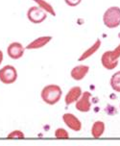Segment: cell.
Instances as JSON below:
<instances>
[{"label": "cell", "instance_id": "1", "mask_svg": "<svg viewBox=\"0 0 120 146\" xmlns=\"http://www.w3.org/2000/svg\"><path fill=\"white\" fill-rule=\"evenodd\" d=\"M62 95V90L58 85H48L41 90L40 96L44 103L53 106L60 101Z\"/></svg>", "mask_w": 120, "mask_h": 146}, {"label": "cell", "instance_id": "2", "mask_svg": "<svg viewBox=\"0 0 120 146\" xmlns=\"http://www.w3.org/2000/svg\"><path fill=\"white\" fill-rule=\"evenodd\" d=\"M103 22L109 29L118 27L120 25V8L117 6L108 8L103 15Z\"/></svg>", "mask_w": 120, "mask_h": 146}, {"label": "cell", "instance_id": "3", "mask_svg": "<svg viewBox=\"0 0 120 146\" xmlns=\"http://www.w3.org/2000/svg\"><path fill=\"white\" fill-rule=\"evenodd\" d=\"M17 79V71L15 66H5L0 69V81L3 84L10 85L15 83Z\"/></svg>", "mask_w": 120, "mask_h": 146}, {"label": "cell", "instance_id": "4", "mask_svg": "<svg viewBox=\"0 0 120 146\" xmlns=\"http://www.w3.org/2000/svg\"><path fill=\"white\" fill-rule=\"evenodd\" d=\"M27 17L31 22L35 23V24H38V23L43 22L47 17V14L41 10L40 7L33 6L29 8L27 11Z\"/></svg>", "mask_w": 120, "mask_h": 146}, {"label": "cell", "instance_id": "5", "mask_svg": "<svg viewBox=\"0 0 120 146\" xmlns=\"http://www.w3.org/2000/svg\"><path fill=\"white\" fill-rule=\"evenodd\" d=\"M90 98H91V93L90 91L83 92L81 97L79 98V100L76 102V105H75L76 110H78L81 113H88V111H90L91 109Z\"/></svg>", "mask_w": 120, "mask_h": 146}, {"label": "cell", "instance_id": "6", "mask_svg": "<svg viewBox=\"0 0 120 146\" xmlns=\"http://www.w3.org/2000/svg\"><path fill=\"white\" fill-rule=\"evenodd\" d=\"M62 120L66 123V125L68 128L75 132H79L82 130V122L79 120L77 116H75L74 114L66 113L62 115Z\"/></svg>", "mask_w": 120, "mask_h": 146}, {"label": "cell", "instance_id": "7", "mask_svg": "<svg viewBox=\"0 0 120 146\" xmlns=\"http://www.w3.org/2000/svg\"><path fill=\"white\" fill-rule=\"evenodd\" d=\"M25 47L20 42H12L8 46L7 53L11 59L18 60L24 55Z\"/></svg>", "mask_w": 120, "mask_h": 146}, {"label": "cell", "instance_id": "8", "mask_svg": "<svg viewBox=\"0 0 120 146\" xmlns=\"http://www.w3.org/2000/svg\"><path fill=\"white\" fill-rule=\"evenodd\" d=\"M82 93V88L80 87H78V86L72 87L68 92L66 93V97H64V102H66V105H71L73 103H76L81 97Z\"/></svg>", "mask_w": 120, "mask_h": 146}, {"label": "cell", "instance_id": "9", "mask_svg": "<svg viewBox=\"0 0 120 146\" xmlns=\"http://www.w3.org/2000/svg\"><path fill=\"white\" fill-rule=\"evenodd\" d=\"M88 71H90V66H85V64H80V66L73 67L71 72H70V76L75 81H81L87 76Z\"/></svg>", "mask_w": 120, "mask_h": 146}, {"label": "cell", "instance_id": "10", "mask_svg": "<svg viewBox=\"0 0 120 146\" xmlns=\"http://www.w3.org/2000/svg\"><path fill=\"white\" fill-rule=\"evenodd\" d=\"M52 40L51 36H40V38L34 40L32 42H30L27 46L25 47V49L28 50H33V49H40L43 46H45L46 44L49 43V41Z\"/></svg>", "mask_w": 120, "mask_h": 146}, {"label": "cell", "instance_id": "11", "mask_svg": "<svg viewBox=\"0 0 120 146\" xmlns=\"http://www.w3.org/2000/svg\"><path fill=\"white\" fill-rule=\"evenodd\" d=\"M101 64L104 66V68L108 69V70H113L118 66V62L114 61L111 58V54H109V50L106 51L105 53H103L102 57H101Z\"/></svg>", "mask_w": 120, "mask_h": 146}, {"label": "cell", "instance_id": "12", "mask_svg": "<svg viewBox=\"0 0 120 146\" xmlns=\"http://www.w3.org/2000/svg\"><path fill=\"white\" fill-rule=\"evenodd\" d=\"M100 46H101V40L98 38V40H96L95 42L93 43L90 48H88L87 50L84 52V53L81 55L80 58L78 59V61H79V62H83V61H85V60L88 59L90 57H91L93 54L96 53V52L99 50Z\"/></svg>", "mask_w": 120, "mask_h": 146}, {"label": "cell", "instance_id": "13", "mask_svg": "<svg viewBox=\"0 0 120 146\" xmlns=\"http://www.w3.org/2000/svg\"><path fill=\"white\" fill-rule=\"evenodd\" d=\"M105 129L106 125L103 121H95L91 127V135L94 139H99L103 135Z\"/></svg>", "mask_w": 120, "mask_h": 146}, {"label": "cell", "instance_id": "14", "mask_svg": "<svg viewBox=\"0 0 120 146\" xmlns=\"http://www.w3.org/2000/svg\"><path fill=\"white\" fill-rule=\"evenodd\" d=\"M33 1H35L36 5H38V7H40L41 10H43L46 14L48 13L53 17H56V12H55L53 6L50 3H48L47 1H45V0H33Z\"/></svg>", "mask_w": 120, "mask_h": 146}, {"label": "cell", "instance_id": "15", "mask_svg": "<svg viewBox=\"0 0 120 146\" xmlns=\"http://www.w3.org/2000/svg\"><path fill=\"white\" fill-rule=\"evenodd\" d=\"M109 84L114 91L120 93V70L113 74V76L111 77Z\"/></svg>", "mask_w": 120, "mask_h": 146}, {"label": "cell", "instance_id": "16", "mask_svg": "<svg viewBox=\"0 0 120 146\" xmlns=\"http://www.w3.org/2000/svg\"><path fill=\"white\" fill-rule=\"evenodd\" d=\"M55 137L59 139H69V134L64 128H58L55 131Z\"/></svg>", "mask_w": 120, "mask_h": 146}, {"label": "cell", "instance_id": "17", "mask_svg": "<svg viewBox=\"0 0 120 146\" xmlns=\"http://www.w3.org/2000/svg\"><path fill=\"white\" fill-rule=\"evenodd\" d=\"M109 54H111V58H113L114 61L119 62V58H120V43L113 49V50H109Z\"/></svg>", "mask_w": 120, "mask_h": 146}, {"label": "cell", "instance_id": "18", "mask_svg": "<svg viewBox=\"0 0 120 146\" xmlns=\"http://www.w3.org/2000/svg\"><path fill=\"white\" fill-rule=\"evenodd\" d=\"M25 135L24 134L21 132V131H19V130H17V131H13L12 133H10L9 135H7V137L8 139H23Z\"/></svg>", "mask_w": 120, "mask_h": 146}, {"label": "cell", "instance_id": "19", "mask_svg": "<svg viewBox=\"0 0 120 146\" xmlns=\"http://www.w3.org/2000/svg\"><path fill=\"white\" fill-rule=\"evenodd\" d=\"M66 1V5H68L70 7H75V6H78L81 2H82V0H64Z\"/></svg>", "mask_w": 120, "mask_h": 146}, {"label": "cell", "instance_id": "20", "mask_svg": "<svg viewBox=\"0 0 120 146\" xmlns=\"http://www.w3.org/2000/svg\"><path fill=\"white\" fill-rule=\"evenodd\" d=\"M2 61H3V52L0 50V64H1Z\"/></svg>", "mask_w": 120, "mask_h": 146}, {"label": "cell", "instance_id": "21", "mask_svg": "<svg viewBox=\"0 0 120 146\" xmlns=\"http://www.w3.org/2000/svg\"><path fill=\"white\" fill-rule=\"evenodd\" d=\"M119 108H120V104H119Z\"/></svg>", "mask_w": 120, "mask_h": 146}]
</instances>
